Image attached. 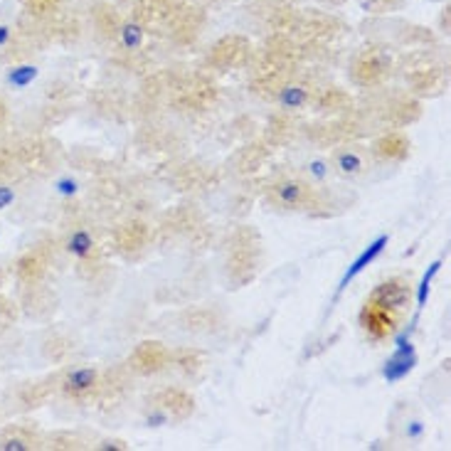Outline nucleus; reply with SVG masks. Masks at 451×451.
<instances>
[{
    "instance_id": "f257e3e1",
    "label": "nucleus",
    "mask_w": 451,
    "mask_h": 451,
    "mask_svg": "<svg viewBox=\"0 0 451 451\" xmlns=\"http://www.w3.org/2000/svg\"><path fill=\"white\" fill-rule=\"evenodd\" d=\"M261 269V234L249 224L234 227L227 237L224 274L232 288H242L256 279Z\"/></svg>"
},
{
    "instance_id": "f03ea898",
    "label": "nucleus",
    "mask_w": 451,
    "mask_h": 451,
    "mask_svg": "<svg viewBox=\"0 0 451 451\" xmlns=\"http://www.w3.org/2000/svg\"><path fill=\"white\" fill-rule=\"evenodd\" d=\"M267 197L274 207L288 212H311L313 215L315 207L323 205V195L318 192V188H313V185L301 178L277 180L267 190Z\"/></svg>"
},
{
    "instance_id": "7ed1b4c3",
    "label": "nucleus",
    "mask_w": 451,
    "mask_h": 451,
    "mask_svg": "<svg viewBox=\"0 0 451 451\" xmlns=\"http://www.w3.org/2000/svg\"><path fill=\"white\" fill-rule=\"evenodd\" d=\"M168 94H170V104H173L175 109H183V111H205L220 99L218 84L205 74L185 76L178 84H170Z\"/></svg>"
},
{
    "instance_id": "20e7f679",
    "label": "nucleus",
    "mask_w": 451,
    "mask_h": 451,
    "mask_svg": "<svg viewBox=\"0 0 451 451\" xmlns=\"http://www.w3.org/2000/svg\"><path fill=\"white\" fill-rule=\"evenodd\" d=\"M306 136L311 143L321 148H336L341 143L348 141H358L363 136V129H360L358 121H353L348 114H341L338 119L331 121H318V124H311L306 129Z\"/></svg>"
},
{
    "instance_id": "39448f33",
    "label": "nucleus",
    "mask_w": 451,
    "mask_h": 451,
    "mask_svg": "<svg viewBox=\"0 0 451 451\" xmlns=\"http://www.w3.org/2000/svg\"><path fill=\"white\" fill-rule=\"evenodd\" d=\"M392 72L390 60L385 57V52L380 49H365L360 52L358 57L353 60L350 65V76L358 87L365 89H372V87H380V84L387 82V76Z\"/></svg>"
},
{
    "instance_id": "423d86ee",
    "label": "nucleus",
    "mask_w": 451,
    "mask_h": 451,
    "mask_svg": "<svg viewBox=\"0 0 451 451\" xmlns=\"http://www.w3.org/2000/svg\"><path fill=\"white\" fill-rule=\"evenodd\" d=\"M165 365H170V350L161 341L138 343L136 348L131 350L129 360H126V368L131 370V375H141V377L156 375Z\"/></svg>"
},
{
    "instance_id": "0eeeda50",
    "label": "nucleus",
    "mask_w": 451,
    "mask_h": 451,
    "mask_svg": "<svg viewBox=\"0 0 451 451\" xmlns=\"http://www.w3.org/2000/svg\"><path fill=\"white\" fill-rule=\"evenodd\" d=\"M129 390H131V370L126 365H116V368L101 372L92 402H97L99 407H116L129 395Z\"/></svg>"
},
{
    "instance_id": "6e6552de",
    "label": "nucleus",
    "mask_w": 451,
    "mask_h": 451,
    "mask_svg": "<svg viewBox=\"0 0 451 451\" xmlns=\"http://www.w3.org/2000/svg\"><path fill=\"white\" fill-rule=\"evenodd\" d=\"M101 370L99 368H69L60 377V390L72 402H89L99 387Z\"/></svg>"
},
{
    "instance_id": "1a4fd4ad",
    "label": "nucleus",
    "mask_w": 451,
    "mask_h": 451,
    "mask_svg": "<svg viewBox=\"0 0 451 451\" xmlns=\"http://www.w3.org/2000/svg\"><path fill=\"white\" fill-rule=\"evenodd\" d=\"M358 318H360V326H363L365 336H368L370 341H385V338H390L392 333L400 328V321H402V315L382 309L375 301H365Z\"/></svg>"
},
{
    "instance_id": "9d476101",
    "label": "nucleus",
    "mask_w": 451,
    "mask_h": 451,
    "mask_svg": "<svg viewBox=\"0 0 451 451\" xmlns=\"http://www.w3.org/2000/svg\"><path fill=\"white\" fill-rule=\"evenodd\" d=\"M249 55L252 47L245 38L227 35V38H222L210 49L207 62H210L212 69H237V67H245L249 62Z\"/></svg>"
},
{
    "instance_id": "9b49d317",
    "label": "nucleus",
    "mask_w": 451,
    "mask_h": 451,
    "mask_svg": "<svg viewBox=\"0 0 451 451\" xmlns=\"http://www.w3.org/2000/svg\"><path fill=\"white\" fill-rule=\"evenodd\" d=\"M368 301H375L382 309L392 311L397 315H404V311L412 304V286H409V281L404 277H392L387 281H382L380 286L372 288Z\"/></svg>"
},
{
    "instance_id": "f8f14e48",
    "label": "nucleus",
    "mask_w": 451,
    "mask_h": 451,
    "mask_svg": "<svg viewBox=\"0 0 451 451\" xmlns=\"http://www.w3.org/2000/svg\"><path fill=\"white\" fill-rule=\"evenodd\" d=\"M151 237H153L151 227H148L143 220H126V222H121L119 227L114 229L111 242H114L119 254L133 259V256H138L148 245H151Z\"/></svg>"
},
{
    "instance_id": "ddd939ff",
    "label": "nucleus",
    "mask_w": 451,
    "mask_h": 451,
    "mask_svg": "<svg viewBox=\"0 0 451 451\" xmlns=\"http://www.w3.org/2000/svg\"><path fill=\"white\" fill-rule=\"evenodd\" d=\"M148 404L163 409L175 422H185V419H190L192 412H195V397L188 390H183V387H163L156 395H151Z\"/></svg>"
},
{
    "instance_id": "4468645a",
    "label": "nucleus",
    "mask_w": 451,
    "mask_h": 451,
    "mask_svg": "<svg viewBox=\"0 0 451 451\" xmlns=\"http://www.w3.org/2000/svg\"><path fill=\"white\" fill-rule=\"evenodd\" d=\"M333 165H336V173H341L343 178L355 180L363 178L370 168V156L365 151V146L355 141L341 143L336 146V153H333Z\"/></svg>"
},
{
    "instance_id": "2eb2a0df",
    "label": "nucleus",
    "mask_w": 451,
    "mask_h": 451,
    "mask_svg": "<svg viewBox=\"0 0 451 451\" xmlns=\"http://www.w3.org/2000/svg\"><path fill=\"white\" fill-rule=\"evenodd\" d=\"M382 119L395 129H404L422 119V101L414 94H395L382 106Z\"/></svg>"
},
{
    "instance_id": "dca6fc26",
    "label": "nucleus",
    "mask_w": 451,
    "mask_h": 451,
    "mask_svg": "<svg viewBox=\"0 0 451 451\" xmlns=\"http://www.w3.org/2000/svg\"><path fill=\"white\" fill-rule=\"evenodd\" d=\"M161 229L168 237H192L202 229V215L192 205H178L163 215Z\"/></svg>"
},
{
    "instance_id": "f3484780",
    "label": "nucleus",
    "mask_w": 451,
    "mask_h": 451,
    "mask_svg": "<svg viewBox=\"0 0 451 451\" xmlns=\"http://www.w3.org/2000/svg\"><path fill=\"white\" fill-rule=\"evenodd\" d=\"M412 153V141L402 131H387L372 143V156L385 163H402Z\"/></svg>"
},
{
    "instance_id": "a211bd4d",
    "label": "nucleus",
    "mask_w": 451,
    "mask_h": 451,
    "mask_svg": "<svg viewBox=\"0 0 451 451\" xmlns=\"http://www.w3.org/2000/svg\"><path fill=\"white\" fill-rule=\"evenodd\" d=\"M446 74L441 67H417L407 74V87L409 94H414L417 99L424 97H436L444 92Z\"/></svg>"
},
{
    "instance_id": "6ab92c4d",
    "label": "nucleus",
    "mask_w": 451,
    "mask_h": 451,
    "mask_svg": "<svg viewBox=\"0 0 451 451\" xmlns=\"http://www.w3.org/2000/svg\"><path fill=\"white\" fill-rule=\"evenodd\" d=\"M414 365H417V350H414V345L409 343L407 333H402V336H397V350L385 363L382 375H385L387 382H397V380H402L404 375H409L414 370Z\"/></svg>"
},
{
    "instance_id": "aec40b11",
    "label": "nucleus",
    "mask_w": 451,
    "mask_h": 451,
    "mask_svg": "<svg viewBox=\"0 0 451 451\" xmlns=\"http://www.w3.org/2000/svg\"><path fill=\"white\" fill-rule=\"evenodd\" d=\"M269 156H272V146H269L264 138H261V141H252V143H247L245 148H240V151L234 153L232 168L240 175H252L267 163Z\"/></svg>"
},
{
    "instance_id": "412c9836",
    "label": "nucleus",
    "mask_w": 451,
    "mask_h": 451,
    "mask_svg": "<svg viewBox=\"0 0 451 451\" xmlns=\"http://www.w3.org/2000/svg\"><path fill=\"white\" fill-rule=\"evenodd\" d=\"M296 129H299V121L288 114V111H279V114H274L272 119L267 121V129H264V141H267L272 148L286 146V143L294 141Z\"/></svg>"
},
{
    "instance_id": "4be33fe9",
    "label": "nucleus",
    "mask_w": 451,
    "mask_h": 451,
    "mask_svg": "<svg viewBox=\"0 0 451 451\" xmlns=\"http://www.w3.org/2000/svg\"><path fill=\"white\" fill-rule=\"evenodd\" d=\"M315 92H318V89H313L306 82H286L281 87V92H279L277 101L284 111L294 114V111H301V109H306V106L313 104Z\"/></svg>"
},
{
    "instance_id": "5701e85b",
    "label": "nucleus",
    "mask_w": 451,
    "mask_h": 451,
    "mask_svg": "<svg viewBox=\"0 0 451 451\" xmlns=\"http://www.w3.org/2000/svg\"><path fill=\"white\" fill-rule=\"evenodd\" d=\"M183 328L190 333H215L220 328V313L210 306H190L180 313Z\"/></svg>"
},
{
    "instance_id": "b1692460",
    "label": "nucleus",
    "mask_w": 451,
    "mask_h": 451,
    "mask_svg": "<svg viewBox=\"0 0 451 451\" xmlns=\"http://www.w3.org/2000/svg\"><path fill=\"white\" fill-rule=\"evenodd\" d=\"M311 106H315L323 114H348L353 109V97H350L345 89L338 87H328V89H318L315 92V99Z\"/></svg>"
},
{
    "instance_id": "393cba45",
    "label": "nucleus",
    "mask_w": 451,
    "mask_h": 451,
    "mask_svg": "<svg viewBox=\"0 0 451 451\" xmlns=\"http://www.w3.org/2000/svg\"><path fill=\"white\" fill-rule=\"evenodd\" d=\"M387 242H390V237H387V234H382V237H377L375 242H370V245L365 247L363 252H360L358 259H355L353 264H350V267H348V272H345V277H343V279H341V284H338V291H343V288L348 286V284L353 281L355 277H358V274H363L365 269H368L370 264H372V261H375L377 256H380L382 252H385Z\"/></svg>"
},
{
    "instance_id": "a878e982",
    "label": "nucleus",
    "mask_w": 451,
    "mask_h": 451,
    "mask_svg": "<svg viewBox=\"0 0 451 451\" xmlns=\"http://www.w3.org/2000/svg\"><path fill=\"white\" fill-rule=\"evenodd\" d=\"M173 180L180 190H197V188H205V185L212 183V173L210 168H205L200 163H188L175 170Z\"/></svg>"
},
{
    "instance_id": "bb28decb",
    "label": "nucleus",
    "mask_w": 451,
    "mask_h": 451,
    "mask_svg": "<svg viewBox=\"0 0 451 451\" xmlns=\"http://www.w3.org/2000/svg\"><path fill=\"white\" fill-rule=\"evenodd\" d=\"M170 363L188 377H195L205 365V353L200 348H178L170 353Z\"/></svg>"
},
{
    "instance_id": "cd10ccee",
    "label": "nucleus",
    "mask_w": 451,
    "mask_h": 451,
    "mask_svg": "<svg viewBox=\"0 0 451 451\" xmlns=\"http://www.w3.org/2000/svg\"><path fill=\"white\" fill-rule=\"evenodd\" d=\"M47 254L42 252H30L20 259V277L25 281H40L47 272Z\"/></svg>"
},
{
    "instance_id": "c85d7f7f",
    "label": "nucleus",
    "mask_w": 451,
    "mask_h": 451,
    "mask_svg": "<svg viewBox=\"0 0 451 451\" xmlns=\"http://www.w3.org/2000/svg\"><path fill=\"white\" fill-rule=\"evenodd\" d=\"M40 446V439L33 434V432H8V434L0 436V449H8V451H28Z\"/></svg>"
},
{
    "instance_id": "c756f323",
    "label": "nucleus",
    "mask_w": 451,
    "mask_h": 451,
    "mask_svg": "<svg viewBox=\"0 0 451 451\" xmlns=\"http://www.w3.org/2000/svg\"><path fill=\"white\" fill-rule=\"evenodd\" d=\"M47 449L76 451V449H84V439L79 434H74V432H55L47 439Z\"/></svg>"
},
{
    "instance_id": "7c9ffc66",
    "label": "nucleus",
    "mask_w": 451,
    "mask_h": 451,
    "mask_svg": "<svg viewBox=\"0 0 451 451\" xmlns=\"http://www.w3.org/2000/svg\"><path fill=\"white\" fill-rule=\"evenodd\" d=\"M439 269H441V261L436 259V261H432L429 269L424 272L422 281H419V286H417V311H422L424 306H427V301H429V294H432V281H434V277H436V274H439Z\"/></svg>"
},
{
    "instance_id": "2f4dec72",
    "label": "nucleus",
    "mask_w": 451,
    "mask_h": 451,
    "mask_svg": "<svg viewBox=\"0 0 451 451\" xmlns=\"http://www.w3.org/2000/svg\"><path fill=\"white\" fill-rule=\"evenodd\" d=\"M119 38H121L124 49H129V52H138V49H141V44H143V28H141V25H136V22L121 25Z\"/></svg>"
},
{
    "instance_id": "473e14b6",
    "label": "nucleus",
    "mask_w": 451,
    "mask_h": 451,
    "mask_svg": "<svg viewBox=\"0 0 451 451\" xmlns=\"http://www.w3.org/2000/svg\"><path fill=\"white\" fill-rule=\"evenodd\" d=\"M35 79H38V67H33V65H20V67H15V69H10V74H8V82L15 89H25L28 84H33Z\"/></svg>"
},
{
    "instance_id": "72a5a7b5",
    "label": "nucleus",
    "mask_w": 451,
    "mask_h": 451,
    "mask_svg": "<svg viewBox=\"0 0 451 451\" xmlns=\"http://www.w3.org/2000/svg\"><path fill=\"white\" fill-rule=\"evenodd\" d=\"M97 25H99V30L109 38V35H114L116 30H119V17H116V13L109 10V8H97Z\"/></svg>"
},
{
    "instance_id": "f704fd0d",
    "label": "nucleus",
    "mask_w": 451,
    "mask_h": 451,
    "mask_svg": "<svg viewBox=\"0 0 451 451\" xmlns=\"http://www.w3.org/2000/svg\"><path fill=\"white\" fill-rule=\"evenodd\" d=\"M52 380H44V382H38V385H30L28 390H25V400H28V407H38V404H42L44 400L49 397V392H52V385H49Z\"/></svg>"
},
{
    "instance_id": "c9c22d12",
    "label": "nucleus",
    "mask_w": 451,
    "mask_h": 451,
    "mask_svg": "<svg viewBox=\"0 0 451 451\" xmlns=\"http://www.w3.org/2000/svg\"><path fill=\"white\" fill-rule=\"evenodd\" d=\"M99 451H126L129 449V444H126L124 439H101L97 444Z\"/></svg>"
},
{
    "instance_id": "e433bc0d",
    "label": "nucleus",
    "mask_w": 451,
    "mask_h": 451,
    "mask_svg": "<svg viewBox=\"0 0 451 451\" xmlns=\"http://www.w3.org/2000/svg\"><path fill=\"white\" fill-rule=\"evenodd\" d=\"M309 170H311V175H315V178H326V163L323 161H311L309 163Z\"/></svg>"
},
{
    "instance_id": "4c0bfd02",
    "label": "nucleus",
    "mask_w": 451,
    "mask_h": 451,
    "mask_svg": "<svg viewBox=\"0 0 451 451\" xmlns=\"http://www.w3.org/2000/svg\"><path fill=\"white\" fill-rule=\"evenodd\" d=\"M28 3L33 6L35 13H44V10H49V8H55L57 0H28Z\"/></svg>"
},
{
    "instance_id": "58836bf2",
    "label": "nucleus",
    "mask_w": 451,
    "mask_h": 451,
    "mask_svg": "<svg viewBox=\"0 0 451 451\" xmlns=\"http://www.w3.org/2000/svg\"><path fill=\"white\" fill-rule=\"evenodd\" d=\"M57 190H60L62 195H74V192H76V183H74V180H69V178H67V180H60V185H57Z\"/></svg>"
},
{
    "instance_id": "ea45409f",
    "label": "nucleus",
    "mask_w": 451,
    "mask_h": 451,
    "mask_svg": "<svg viewBox=\"0 0 451 451\" xmlns=\"http://www.w3.org/2000/svg\"><path fill=\"white\" fill-rule=\"evenodd\" d=\"M13 190L10 188H6V185H0V210H3V207H8L13 202Z\"/></svg>"
},
{
    "instance_id": "a19ab883",
    "label": "nucleus",
    "mask_w": 451,
    "mask_h": 451,
    "mask_svg": "<svg viewBox=\"0 0 451 451\" xmlns=\"http://www.w3.org/2000/svg\"><path fill=\"white\" fill-rule=\"evenodd\" d=\"M8 38H10V33H8V28H0V44H6Z\"/></svg>"
},
{
    "instance_id": "79ce46f5",
    "label": "nucleus",
    "mask_w": 451,
    "mask_h": 451,
    "mask_svg": "<svg viewBox=\"0 0 451 451\" xmlns=\"http://www.w3.org/2000/svg\"><path fill=\"white\" fill-rule=\"evenodd\" d=\"M0 116H3V106H0Z\"/></svg>"
}]
</instances>
